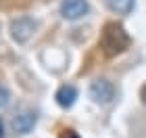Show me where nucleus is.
<instances>
[{
    "label": "nucleus",
    "mask_w": 146,
    "mask_h": 138,
    "mask_svg": "<svg viewBox=\"0 0 146 138\" xmlns=\"http://www.w3.org/2000/svg\"><path fill=\"white\" fill-rule=\"evenodd\" d=\"M142 101H144V105H146V86L142 88Z\"/></svg>",
    "instance_id": "nucleus-9"
},
{
    "label": "nucleus",
    "mask_w": 146,
    "mask_h": 138,
    "mask_svg": "<svg viewBox=\"0 0 146 138\" xmlns=\"http://www.w3.org/2000/svg\"><path fill=\"white\" fill-rule=\"evenodd\" d=\"M107 4L111 6V11L119 13V15H129L136 6V0H107Z\"/></svg>",
    "instance_id": "nucleus-7"
},
{
    "label": "nucleus",
    "mask_w": 146,
    "mask_h": 138,
    "mask_svg": "<svg viewBox=\"0 0 146 138\" xmlns=\"http://www.w3.org/2000/svg\"><path fill=\"white\" fill-rule=\"evenodd\" d=\"M75 98H77V90L73 86H61L56 92V103L61 107H71L75 103Z\"/></svg>",
    "instance_id": "nucleus-6"
},
{
    "label": "nucleus",
    "mask_w": 146,
    "mask_h": 138,
    "mask_svg": "<svg viewBox=\"0 0 146 138\" xmlns=\"http://www.w3.org/2000/svg\"><path fill=\"white\" fill-rule=\"evenodd\" d=\"M36 31V21L31 17H19L11 23V34L17 42H27Z\"/></svg>",
    "instance_id": "nucleus-2"
},
{
    "label": "nucleus",
    "mask_w": 146,
    "mask_h": 138,
    "mask_svg": "<svg viewBox=\"0 0 146 138\" xmlns=\"http://www.w3.org/2000/svg\"><path fill=\"white\" fill-rule=\"evenodd\" d=\"M4 136V128H2V121H0V138Z\"/></svg>",
    "instance_id": "nucleus-10"
},
{
    "label": "nucleus",
    "mask_w": 146,
    "mask_h": 138,
    "mask_svg": "<svg viewBox=\"0 0 146 138\" xmlns=\"http://www.w3.org/2000/svg\"><path fill=\"white\" fill-rule=\"evenodd\" d=\"M90 96L94 98L96 103L107 105L115 98V86H113L109 80H96V82H92V86H90Z\"/></svg>",
    "instance_id": "nucleus-3"
},
{
    "label": "nucleus",
    "mask_w": 146,
    "mask_h": 138,
    "mask_svg": "<svg viewBox=\"0 0 146 138\" xmlns=\"http://www.w3.org/2000/svg\"><path fill=\"white\" fill-rule=\"evenodd\" d=\"M88 13V2L86 0H63L61 4V15L69 21H75V19L84 17Z\"/></svg>",
    "instance_id": "nucleus-4"
},
{
    "label": "nucleus",
    "mask_w": 146,
    "mask_h": 138,
    "mask_svg": "<svg viewBox=\"0 0 146 138\" xmlns=\"http://www.w3.org/2000/svg\"><path fill=\"white\" fill-rule=\"evenodd\" d=\"M36 113L34 111H23V113H19L15 119H13V128H15V132L19 134H27L31 132V128L36 126Z\"/></svg>",
    "instance_id": "nucleus-5"
},
{
    "label": "nucleus",
    "mask_w": 146,
    "mask_h": 138,
    "mask_svg": "<svg viewBox=\"0 0 146 138\" xmlns=\"http://www.w3.org/2000/svg\"><path fill=\"white\" fill-rule=\"evenodd\" d=\"M9 98H11V94H9V90H6L4 86H0V109H2V107H6V105H9Z\"/></svg>",
    "instance_id": "nucleus-8"
},
{
    "label": "nucleus",
    "mask_w": 146,
    "mask_h": 138,
    "mask_svg": "<svg viewBox=\"0 0 146 138\" xmlns=\"http://www.w3.org/2000/svg\"><path fill=\"white\" fill-rule=\"evenodd\" d=\"M131 44V38L127 36L119 23H107L102 29V36H100V48L107 57H117L121 55L123 50H127Z\"/></svg>",
    "instance_id": "nucleus-1"
}]
</instances>
